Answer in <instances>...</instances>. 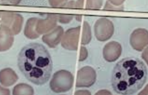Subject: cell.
Wrapping results in <instances>:
<instances>
[{
    "label": "cell",
    "mask_w": 148,
    "mask_h": 95,
    "mask_svg": "<svg viewBox=\"0 0 148 95\" xmlns=\"http://www.w3.org/2000/svg\"><path fill=\"white\" fill-rule=\"evenodd\" d=\"M18 66L29 82L42 85L51 77L53 63L50 53L43 45L31 43L24 46L20 52Z\"/></svg>",
    "instance_id": "obj_1"
},
{
    "label": "cell",
    "mask_w": 148,
    "mask_h": 95,
    "mask_svg": "<svg viewBox=\"0 0 148 95\" xmlns=\"http://www.w3.org/2000/svg\"><path fill=\"white\" fill-rule=\"evenodd\" d=\"M148 70L142 61L127 57L115 64L112 72L111 84L115 92L123 95L134 94L147 81Z\"/></svg>",
    "instance_id": "obj_2"
},
{
    "label": "cell",
    "mask_w": 148,
    "mask_h": 95,
    "mask_svg": "<svg viewBox=\"0 0 148 95\" xmlns=\"http://www.w3.org/2000/svg\"><path fill=\"white\" fill-rule=\"evenodd\" d=\"M73 81L74 78L70 72L62 70L54 74L50 87L54 92H64L72 88Z\"/></svg>",
    "instance_id": "obj_3"
}]
</instances>
